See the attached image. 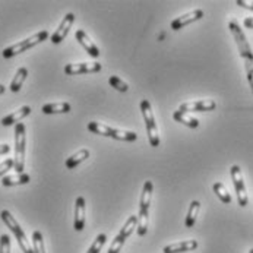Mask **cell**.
Masks as SVG:
<instances>
[{"label": "cell", "instance_id": "cell-1", "mask_svg": "<svg viewBox=\"0 0 253 253\" xmlns=\"http://www.w3.org/2000/svg\"><path fill=\"white\" fill-rule=\"evenodd\" d=\"M228 28L231 31V34L236 40V44L239 47V53L242 56V59L245 60V69H246V76H248V81L251 84V88H252L253 92V51L248 38L245 36L243 30L240 28V25L237 24V21H230L228 22Z\"/></svg>", "mask_w": 253, "mask_h": 253}, {"label": "cell", "instance_id": "cell-2", "mask_svg": "<svg viewBox=\"0 0 253 253\" xmlns=\"http://www.w3.org/2000/svg\"><path fill=\"white\" fill-rule=\"evenodd\" d=\"M152 190H154L152 181H145L142 195H141V202H139V217H138V227H136L138 236H145L146 231H148L149 207H151V199H152Z\"/></svg>", "mask_w": 253, "mask_h": 253}, {"label": "cell", "instance_id": "cell-3", "mask_svg": "<svg viewBox=\"0 0 253 253\" xmlns=\"http://www.w3.org/2000/svg\"><path fill=\"white\" fill-rule=\"evenodd\" d=\"M88 130L95 133V135H103V136H109L113 139H117V141H126V142H133L138 139V135L135 132H130V130H122V129H114V127H110L106 126L103 123H98V122H89L88 123Z\"/></svg>", "mask_w": 253, "mask_h": 253}, {"label": "cell", "instance_id": "cell-4", "mask_svg": "<svg viewBox=\"0 0 253 253\" xmlns=\"http://www.w3.org/2000/svg\"><path fill=\"white\" fill-rule=\"evenodd\" d=\"M0 218H1V221L7 225V228L13 233V236L16 237L18 245H19V248L22 249V252L34 253V249H33V246H31L30 240L27 239V236H25L24 230L21 228L19 222L15 219V217H13L7 210H3V211L0 212Z\"/></svg>", "mask_w": 253, "mask_h": 253}, {"label": "cell", "instance_id": "cell-5", "mask_svg": "<svg viewBox=\"0 0 253 253\" xmlns=\"http://www.w3.org/2000/svg\"><path fill=\"white\" fill-rule=\"evenodd\" d=\"M47 38H48V33H47L45 30H44V31H40V33H37V34H34L33 37L27 38V40H22V41H19V42H16V44H13V45L6 47V48L1 51V54H3L4 59H10V57H13V56H16V54H21V53H24V51L33 48L34 45L42 42V41H45Z\"/></svg>", "mask_w": 253, "mask_h": 253}, {"label": "cell", "instance_id": "cell-6", "mask_svg": "<svg viewBox=\"0 0 253 253\" xmlns=\"http://www.w3.org/2000/svg\"><path fill=\"white\" fill-rule=\"evenodd\" d=\"M25 145H27V136H25V125L18 123L15 125V169L16 173H24L25 167Z\"/></svg>", "mask_w": 253, "mask_h": 253}, {"label": "cell", "instance_id": "cell-7", "mask_svg": "<svg viewBox=\"0 0 253 253\" xmlns=\"http://www.w3.org/2000/svg\"><path fill=\"white\" fill-rule=\"evenodd\" d=\"M141 111H142L145 125H146L148 141H149L151 146L157 148L160 145V133H158V127H157V123H155V117H154V113H152L151 104H149L148 100H142L141 101Z\"/></svg>", "mask_w": 253, "mask_h": 253}, {"label": "cell", "instance_id": "cell-8", "mask_svg": "<svg viewBox=\"0 0 253 253\" xmlns=\"http://www.w3.org/2000/svg\"><path fill=\"white\" fill-rule=\"evenodd\" d=\"M138 227V217L136 215H132V217L127 218V221L125 222V225L122 227L120 233L114 237V242L113 245L110 246L109 253H119L120 249L123 248L125 242L130 237V234L133 233V230Z\"/></svg>", "mask_w": 253, "mask_h": 253}, {"label": "cell", "instance_id": "cell-9", "mask_svg": "<svg viewBox=\"0 0 253 253\" xmlns=\"http://www.w3.org/2000/svg\"><path fill=\"white\" fill-rule=\"evenodd\" d=\"M230 173H231L233 184H234V189H236V193H237L239 205L240 207H246L249 199H248V192H246V186H245V179H243L242 170H240L239 166H231Z\"/></svg>", "mask_w": 253, "mask_h": 253}, {"label": "cell", "instance_id": "cell-10", "mask_svg": "<svg viewBox=\"0 0 253 253\" xmlns=\"http://www.w3.org/2000/svg\"><path fill=\"white\" fill-rule=\"evenodd\" d=\"M101 63H71L65 66L66 75H81V73H97L101 71Z\"/></svg>", "mask_w": 253, "mask_h": 253}, {"label": "cell", "instance_id": "cell-11", "mask_svg": "<svg viewBox=\"0 0 253 253\" xmlns=\"http://www.w3.org/2000/svg\"><path fill=\"white\" fill-rule=\"evenodd\" d=\"M201 18H204V10L202 9H195V10H190L184 15H181L179 18H176L173 22H171V30L177 31V30H181L183 27L192 24V22H196L199 21Z\"/></svg>", "mask_w": 253, "mask_h": 253}, {"label": "cell", "instance_id": "cell-12", "mask_svg": "<svg viewBox=\"0 0 253 253\" xmlns=\"http://www.w3.org/2000/svg\"><path fill=\"white\" fill-rule=\"evenodd\" d=\"M73 22H75V15L73 13H66V16L63 18V21L60 22L59 28L54 31V34L51 36V42L53 44H60L66 36L69 34V30L72 28Z\"/></svg>", "mask_w": 253, "mask_h": 253}, {"label": "cell", "instance_id": "cell-13", "mask_svg": "<svg viewBox=\"0 0 253 253\" xmlns=\"http://www.w3.org/2000/svg\"><path fill=\"white\" fill-rule=\"evenodd\" d=\"M85 215H86V207H85V199L82 196L76 198L75 202V221H73V228L76 231H82L85 227Z\"/></svg>", "mask_w": 253, "mask_h": 253}, {"label": "cell", "instance_id": "cell-14", "mask_svg": "<svg viewBox=\"0 0 253 253\" xmlns=\"http://www.w3.org/2000/svg\"><path fill=\"white\" fill-rule=\"evenodd\" d=\"M217 107V103L214 100H199V101H190V103H183L180 106L181 111H212Z\"/></svg>", "mask_w": 253, "mask_h": 253}, {"label": "cell", "instance_id": "cell-15", "mask_svg": "<svg viewBox=\"0 0 253 253\" xmlns=\"http://www.w3.org/2000/svg\"><path fill=\"white\" fill-rule=\"evenodd\" d=\"M75 37H76L78 42H79L85 50H86V53H88L91 57L97 59V57L100 56V50H98V47L91 41V38L88 37V34H86L84 30H78V31L75 33Z\"/></svg>", "mask_w": 253, "mask_h": 253}, {"label": "cell", "instance_id": "cell-16", "mask_svg": "<svg viewBox=\"0 0 253 253\" xmlns=\"http://www.w3.org/2000/svg\"><path fill=\"white\" fill-rule=\"evenodd\" d=\"M30 113H31V107H30V106H24V107H21L19 110H16L15 113H12V114H9V116L3 117L0 123H1L3 126L18 125V123H21V120H22L24 117H27Z\"/></svg>", "mask_w": 253, "mask_h": 253}, {"label": "cell", "instance_id": "cell-17", "mask_svg": "<svg viewBox=\"0 0 253 253\" xmlns=\"http://www.w3.org/2000/svg\"><path fill=\"white\" fill-rule=\"evenodd\" d=\"M198 248V242L196 240H186V242H179L174 245H169L164 248V253H184L192 252Z\"/></svg>", "mask_w": 253, "mask_h": 253}, {"label": "cell", "instance_id": "cell-18", "mask_svg": "<svg viewBox=\"0 0 253 253\" xmlns=\"http://www.w3.org/2000/svg\"><path fill=\"white\" fill-rule=\"evenodd\" d=\"M31 177L30 174L27 173H16L13 176H4L3 180H1V184L4 187H9V186H19V184H27L30 183Z\"/></svg>", "mask_w": 253, "mask_h": 253}, {"label": "cell", "instance_id": "cell-19", "mask_svg": "<svg viewBox=\"0 0 253 253\" xmlns=\"http://www.w3.org/2000/svg\"><path fill=\"white\" fill-rule=\"evenodd\" d=\"M27 76H28V69H27V68H19V69L16 71V73H15V78H13L12 82H10L9 89H10L12 92H19V89L22 88V85H24Z\"/></svg>", "mask_w": 253, "mask_h": 253}, {"label": "cell", "instance_id": "cell-20", "mask_svg": "<svg viewBox=\"0 0 253 253\" xmlns=\"http://www.w3.org/2000/svg\"><path fill=\"white\" fill-rule=\"evenodd\" d=\"M173 119H174V120H177L179 123L186 125L187 127H192V129L199 127V122H198L195 117L189 116L187 113H184V111H181V110H177V111H174V113H173Z\"/></svg>", "mask_w": 253, "mask_h": 253}, {"label": "cell", "instance_id": "cell-21", "mask_svg": "<svg viewBox=\"0 0 253 253\" xmlns=\"http://www.w3.org/2000/svg\"><path fill=\"white\" fill-rule=\"evenodd\" d=\"M86 158H89V151L88 149H81V151H78L76 154H73L72 157H69L68 160H66V167L69 169V170H72L75 169L76 166H79L81 163H84Z\"/></svg>", "mask_w": 253, "mask_h": 253}, {"label": "cell", "instance_id": "cell-22", "mask_svg": "<svg viewBox=\"0 0 253 253\" xmlns=\"http://www.w3.org/2000/svg\"><path fill=\"white\" fill-rule=\"evenodd\" d=\"M41 111L44 114H57V113H69L71 104L69 103H51V104H44Z\"/></svg>", "mask_w": 253, "mask_h": 253}, {"label": "cell", "instance_id": "cell-23", "mask_svg": "<svg viewBox=\"0 0 253 253\" xmlns=\"http://www.w3.org/2000/svg\"><path fill=\"white\" fill-rule=\"evenodd\" d=\"M199 210H201V204L198 201H192L190 208H189L187 215H186V221H184V224H186L187 228H190V227L195 225V221H196L198 214H199Z\"/></svg>", "mask_w": 253, "mask_h": 253}, {"label": "cell", "instance_id": "cell-24", "mask_svg": "<svg viewBox=\"0 0 253 253\" xmlns=\"http://www.w3.org/2000/svg\"><path fill=\"white\" fill-rule=\"evenodd\" d=\"M214 193L218 196V199L224 204H231V195L228 193L227 187L221 183V181H217L214 183Z\"/></svg>", "mask_w": 253, "mask_h": 253}, {"label": "cell", "instance_id": "cell-25", "mask_svg": "<svg viewBox=\"0 0 253 253\" xmlns=\"http://www.w3.org/2000/svg\"><path fill=\"white\" fill-rule=\"evenodd\" d=\"M33 249H34V253H45L44 239H42V234L40 231L33 233Z\"/></svg>", "mask_w": 253, "mask_h": 253}, {"label": "cell", "instance_id": "cell-26", "mask_svg": "<svg viewBox=\"0 0 253 253\" xmlns=\"http://www.w3.org/2000/svg\"><path fill=\"white\" fill-rule=\"evenodd\" d=\"M106 240H107V236L106 234H98L97 239L92 242L91 248L86 251V253H100L101 249H103V246H104V243H106Z\"/></svg>", "mask_w": 253, "mask_h": 253}, {"label": "cell", "instance_id": "cell-27", "mask_svg": "<svg viewBox=\"0 0 253 253\" xmlns=\"http://www.w3.org/2000/svg\"><path fill=\"white\" fill-rule=\"evenodd\" d=\"M109 82L113 88H116V89H117V91H120V92H127V91H129V85H127L125 81H122L119 76H114V75H113V76H110Z\"/></svg>", "mask_w": 253, "mask_h": 253}, {"label": "cell", "instance_id": "cell-28", "mask_svg": "<svg viewBox=\"0 0 253 253\" xmlns=\"http://www.w3.org/2000/svg\"><path fill=\"white\" fill-rule=\"evenodd\" d=\"M12 169H15V160L13 158H7L3 163H0V177L4 176Z\"/></svg>", "mask_w": 253, "mask_h": 253}, {"label": "cell", "instance_id": "cell-29", "mask_svg": "<svg viewBox=\"0 0 253 253\" xmlns=\"http://www.w3.org/2000/svg\"><path fill=\"white\" fill-rule=\"evenodd\" d=\"M0 253H10V239L7 234L0 236Z\"/></svg>", "mask_w": 253, "mask_h": 253}, {"label": "cell", "instance_id": "cell-30", "mask_svg": "<svg viewBox=\"0 0 253 253\" xmlns=\"http://www.w3.org/2000/svg\"><path fill=\"white\" fill-rule=\"evenodd\" d=\"M237 6H242L245 9H249V10H253V1H248V0H237L236 1Z\"/></svg>", "mask_w": 253, "mask_h": 253}, {"label": "cell", "instance_id": "cell-31", "mask_svg": "<svg viewBox=\"0 0 253 253\" xmlns=\"http://www.w3.org/2000/svg\"><path fill=\"white\" fill-rule=\"evenodd\" d=\"M245 27L253 30V16H249V18H246V19H245Z\"/></svg>", "mask_w": 253, "mask_h": 253}, {"label": "cell", "instance_id": "cell-32", "mask_svg": "<svg viewBox=\"0 0 253 253\" xmlns=\"http://www.w3.org/2000/svg\"><path fill=\"white\" fill-rule=\"evenodd\" d=\"M10 151V146L6 144H1L0 145V155H3V154H7Z\"/></svg>", "mask_w": 253, "mask_h": 253}, {"label": "cell", "instance_id": "cell-33", "mask_svg": "<svg viewBox=\"0 0 253 253\" xmlns=\"http://www.w3.org/2000/svg\"><path fill=\"white\" fill-rule=\"evenodd\" d=\"M4 91H6V86H4V85H1V84H0V95H1V94H3V92H4Z\"/></svg>", "mask_w": 253, "mask_h": 253}, {"label": "cell", "instance_id": "cell-34", "mask_svg": "<svg viewBox=\"0 0 253 253\" xmlns=\"http://www.w3.org/2000/svg\"><path fill=\"white\" fill-rule=\"evenodd\" d=\"M249 253H253V249H251V252H249Z\"/></svg>", "mask_w": 253, "mask_h": 253}]
</instances>
